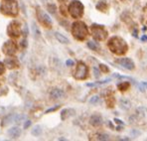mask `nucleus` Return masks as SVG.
<instances>
[{"label": "nucleus", "mask_w": 147, "mask_h": 141, "mask_svg": "<svg viewBox=\"0 0 147 141\" xmlns=\"http://www.w3.org/2000/svg\"><path fill=\"white\" fill-rule=\"evenodd\" d=\"M69 12L74 18H80L84 13V6L80 1H73L69 6Z\"/></svg>", "instance_id": "nucleus-3"}, {"label": "nucleus", "mask_w": 147, "mask_h": 141, "mask_svg": "<svg viewBox=\"0 0 147 141\" xmlns=\"http://www.w3.org/2000/svg\"><path fill=\"white\" fill-rule=\"evenodd\" d=\"M41 133H42V129H41V127L39 126V125H36V126L32 129V134H33V135L39 136Z\"/></svg>", "instance_id": "nucleus-13"}, {"label": "nucleus", "mask_w": 147, "mask_h": 141, "mask_svg": "<svg viewBox=\"0 0 147 141\" xmlns=\"http://www.w3.org/2000/svg\"><path fill=\"white\" fill-rule=\"evenodd\" d=\"M98 139H99V140H109V136L107 135V134H98Z\"/></svg>", "instance_id": "nucleus-15"}, {"label": "nucleus", "mask_w": 147, "mask_h": 141, "mask_svg": "<svg viewBox=\"0 0 147 141\" xmlns=\"http://www.w3.org/2000/svg\"><path fill=\"white\" fill-rule=\"evenodd\" d=\"M50 95H51L52 98L58 99V98H62V97L65 95V92H63L62 90H60V88H54V90L51 92Z\"/></svg>", "instance_id": "nucleus-7"}, {"label": "nucleus", "mask_w": 147, "mask_h": 141, "mask_svg": "<svg viewBox=\"0 0 147 141\" xmlns=\"http://www.w3.org/2000/svg\"><path fill=\"white\" fill-rule=\"evenodd\" d=\"M30 124H31V122H30L29 120H27V121H26V123H25V125H24V129H26V128H27V127L29 126Z\"/></svg>", "instance_id": "nucleus-19"}, {"label": "nucleus", "mask_w": 147, "mask_h": 141, "mask_svg": "<svg viewBox=\"0 0 147 141\" xmlns=\"http://www.w3.org/2000/svg\"><path fill=\"white\" fill-rule=\"evenodd\" d=\"M55 37H56V39L59 41V42L62 43V44H69V43H70L69 39L67 38V37H65L64 35H62L61 33H58V32H56Z\"/></svg>", "instance_id": "nucleus-9"}, {"label": "nucleus", "mask_w": 147, "mask_h": 141, "mask_svg": "<svg viewBox=\"0 0 147 141\" xmlns=\"http://www.w3.org/2000/svg\"><path fill=\"white\" fill-rule=\"evenodd\" d=\"M67 65H69V66H70V65H74V62L71 60H69V61H67Z\"/></svg>", "instance_id": "nucleus-20"}, {"label": "nucleus", "mask_w": 147, "mask_h": 141, "mask_svg": "<svg viewBox=\"0 0 147 141\" xmlns=\"http://www.w3.org/2000/svg\"><path fill=\"white\" fill-rule=\"evenodd\" d=\"M129 86H130V84L129 82H121V84H119L117 86V88H118V90H128L129 88Z\"/></svg>", "instance_id": "nucleus-11"}, {"label": "nucleus", "mask_w": 147, "mask_h": 141, "mask_svg": "<svg viewBox=\"0 0 147 141\" xmlns=\"http://www.w3.org/2000/svg\"><path fill=\"white\" fill-rule=\"evenodd\" d=\"M8 135L12 138H17L21 135V129L19 127H12L8 130Z\"/></svg>", "instance_id": "nucleus-8"}, {"label": "nucleus", "mask_w": 147, "mask_h": 141, "mask_svg": "<svg viewBox=\"0 0 147 141\" xmlns=\"http://www.w3.org/2000/svg\"><path fill=\"white\" fill-rule=\"evenodd\" d=\"M73 35L78 40H85L86 37L88 36V28H86V24L81 21L74 23Z\"/></svg>", "instance_id": "nucleus-2"}, {"label": "nucleus", "mask_w": 147, "mask_h": 141, "mask_svg": "<svg viewBox=\"0 0 147 141\" xmlns=\"http://www.w3.org/2000/svg\"><path fill=\"white\" fill-rule=\"evenodd\" d=\"M98 101H99V97L98 96H92V98L90 99V103H92V105H94V103H98Z\"/></svg>", "instance_id": "nucleus-16"}, {"label": "nucleus", "mask_w": 147, "mask_h": 141, "mask_svg": "<svg viewBox=\"0 0 147 141\" xmlns=\"http://www.w3.org/2000/svg\"><path fill=\"white\" fill-rule=\"evenodd\" d=\"M88 46L90 47L92 50H96V49H98V45H96L94 42H88Z\"/></svg>", "instance_id": "nucleus-17"}, {"label": "nucleus", "mask_w": 147, "mask_h": 141, "mask_svg": "<svg viewBox=\"0 0 147 141\" xmlns=\"http://www.w3.org/2000/svg\"><path fill=\"white\" fill-rule=\"evenodd\" d=\"M90 123L94 126H98V125H100L102 123V119L99 115H92L90 117Z\"/></svg>", "instance_id": "nucleus-10"}, {"label": "nucleus", "mask_w": 147, "mask_h": 141, "mask_svg": "<svg viewBox=\"0 0 147 141\" xmlns=\"http://www.w3.org/2000/svg\"><path fill=\"white\" fill-rule=\"evenodd\" d=\"M139 86H140V88H141V90H147V82H140Z\"/></svg>", "instance_id": "nucleus-18"}, {"label": "nucleus", "mask_w": 147, "mask_h": 141, "mask_svg": "<svg viewBox=\"0 0 147 141\" xmlns=\"http://www.w3.org/2000/svg\"><path fill=\"white\" fill-rule=\"evenodd\" d=\"M92 36H94L96 40H99V41L105 40L107 36V32L105 30V28L101 27V26H98V25L92 26Z\"/></svg>", "instance_id": "nucleus-4"}, {"label": "nucleus", "mask_w": 147, "mask_h": 141, "mask_svg": "<svg viewBox=\"0 0 147 141\" xmlns=\"http://www.w3.org/2000/svg\"><path fill=\"white\" fill-rule=\"evenodd\" d=\"M109 48L113 54L118 56H122L126 54L128 46L126 42L120 37H112L109 41Z\"/></svg>", "instance_id": "nucleus-1"}, {"label": "nucleus", "mask_w": 147, "mask_h": 141, "mask_svg": "<svg viewBox=\"0 0 147 141\" xmlns=\"http://www.w3.org/2000/svg\"><path fill=\"white\" fill-rule=\"evenodd\" d=\"M120 106L124 109H128L129 107L131 106V103L127 99H121L120 101Z\"/></svg>", "instance_id": "nucleus-12"}, {"label": "nucleus", "mask_w": 147, "mask_h": 141, "mask_svg": "<svg viewBox=\"0 0 147 141\" xmlns=\"http://www.w3.org/2000/svg\"><path fill=\"white\" fill-rule=\"evenodd\" d=\"M116 63H117L119 66H121L122 68L126 69L128 71H132L134 70L135 68V65L133 63L132 60L128 59V58H120V59L116 60Z\"/></svg>", "instance_id": "nucleus-6"}, {"label": "nucleus", "mask_w": 147, "mask_h": 141, "mask_svg": "<svg viewBox=\"0 0 147 141\" xmlns=\"http://www.w3.org/2000/svg\"><path fill=\"white\" fill-rule=\"evenodd\" d=\"M110 81V79L105 80V81H100V82H96L94 84H88V86H98V84H107Z\"/></svg>", "instance_id": "nucleus-14"}, {"label": "nucleus", "mask_w": 147, "mask_h": 141, "mask_svg": "<svg viewBox=\"0 0 147 141\" xmlns=\"http://www.w3.org/2000/svg\"><path fill=\"white\" fill-rule=\"evenodd\" d=\"M88 77V67L84 63H79L75 72V78L78 80H85Z\"/></svg>", "instance_id": "nucleus-5"}]
</instances>
